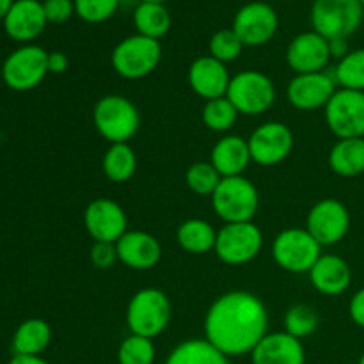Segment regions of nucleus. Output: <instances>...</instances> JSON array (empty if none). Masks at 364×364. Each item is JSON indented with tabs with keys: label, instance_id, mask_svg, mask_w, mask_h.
<instances>
[{
	"label": "nucleus",
	"instance_id": "f257e3e1",
	"mask_svg": "<svg viewBox=\"0 0 364 364\" xmlns=\"http://www.w3.org/2000/svg\"><path fill=\"white\" fill-rule=\"evenodd\" d=\"M269 334V311L251 291L235 290L212 302L205 316V340L228 358L251 355Z\"/></svg>",
	"mask_w": 364,
	"mask_h": 364
},
{
	"label": "nucleus",
	"instance_id": "f03ea898",
	"mask_svg": "<svg viewBox=\"0 0 364 364\" xmlns=\"http://www.w3.org/2000/svg\"><path fill=\"white\" fill-rule=\"evenodd\" d=\"M96 132L110 144L128 142L141 128V112L132 100L121 95H107L92 109Z\"/></svg>",
	"mask_w": 364,
	"mask_h": 364
},
{
	"label": "nucleus",
	"instance_id": "7ed1b4c3",
	"mask_svg": "<svg viewBox=\"0 0 364 364\" xmlns=\"http://www.w3.org/2000/svg\"><path fill=\"white\" fill-rule=\"evenodd\" d=\"M173 306L166 291L159 288H142L135 291L127 306V326L130 334L155 340L167 329Z\"/></svg>",
	"mask_w": 364,
	"mask_h": 364
},
{
	"label": "nucleus",
	"instance_id": "20e7f679",
	"mask_svg": "<svg viewBox=\"0 0 364 364\" xmlns=\"http://www.w3.org/2000/svg\"><path fill=\"white\" fill-rule=\"evenodd\" d=\"M212 206L224 224L252 223L259 206L258 188L245 176L223 178L212 196Z\"/></svg>",
	"mask_w": 364,
	"mask_h": 364
},
{
	"label": "nucleus",
	"instance_id": "39448f33",
	"mask_svg": "<svg viewBox=\"0 0 364 364\" xmlns=\"http://www.w3.org/2000/svg\"><path fill=\"white\" fill-rule=\"evenodd\" d=\"M364 20L361 0H315L311 6L313 31L326 39H348Z\"/></svg>",
	"mask_w": 364,
	"mask_h": 364
},
{
	"label": "nucleus",
	"instance_id": "423d86ee",
	"mask_svg": "<svg viewBox=\"0 0 364 364\" xmlns=\"http://www.w3.org/2000/svg\"><path fill=\"white\" fill-rule=\"evenodd\" d=\"M162 60L160 41L146 36L134 34L116 45L110 55L114 71L127 80H139L156 70Z\"/></svg>",
	"mask_w": 364,
	"mask_h": 364
},
{
	"label": "nucleus",
	"instance_id": "0eeeda50",
	"mask_svg": "<svg viewBox=\"0 0 364 364\" xmlns=\"http://www.w3.org/2000/svg\"><path fill=\"white\" fill-rule=\"evenodd\" d=\"M272 256L277 267L290 274H309L322 256V245L306 228H288L272 242Z\"/></svg>",
	"mask_w": 364,
	"mask_h": 364
},
{
	"label": "nucleus",
	"instance_id": "6e6552de",
	"mask_svg": "<svg viewBox=\"0 0 364 364\" xmlns=\"http://www.w3.org/2000/svg\"><path fill=\"white\" fill-rule=\"evenodd\" d=\"M276 85L269 75L245 70L231 77L226 98L240 116H262L276 102Z\"/></svg>",
	"mask_w": 364,
	"mask_h": 364
},
{
	"label": "nucleus",
	"instance_id": "1a4fd4ad",
	"mask_svg": "<svg viewBox=\"0 0 364 364\" xmlns=\"http://www.w3.org/2000/svg\"><path fill=\"white\" fill-rule=\"evenodd\" d=\"M48 75V52L38 45H21L6 57L2 64V80L18 92L32 91Z\"/></svg>",
	"mask_w": 364,
	"mask_h": 364
},
{
	"label": "nucleus",
	"instance_id": "9d476101",
	"mask_svg": "<svg viewBox=\"0 0 364 364\" xmlns=\"http://www.w3.org/2000/svg\"><path fill=\"white\" fill-rule=\"evenodd\" d=\"M263 247V233L255 223L224 224L217 231L215 255L231 267L245 265L259 255Z\"/></svg>",
	"mask_w": 364,
	"mask_h": 364
},
{
	"label": "nucleus",
	"instance_id": "9b49d317",
	"mask_svg": "<svg viewBox=\"0 0 364 364\" xmlns=\"http://www.w3.org/2000/svg\"><path fill=\"white\" fill-rule=\"evenodd\" d=\"M326 123L338 139L364 137V92L338 89L326 105Z\"/></svg>",
	"mask_w": 364,
	"mask_h": 364
},
{
	"label": "nucleus",
	"instance_id": "f8f14e48",
	"mask_svg": "<svg viewBox=\"0 0 364 364\" xmlns=\"http://www.w3.org/2000/svg\"><path fill=\"white\" fill-rule=\"evenodd\" d=\"M306 230L322 247L336 245L350 230V212L338 199L326 198L311 206L306 217Z\"/></svg>",
	"mask_w": 364,
	"mask_h": 364
},
{
	"label": "nucleus",
	"instance_id": "ddd939ff",
	"mask_svg": "<svg viewBox=\"0 0 364 364\" xmlns=\"http://www.w3.org/2000/svg\"><path fill=\"white\" fill-rule=\"evenodd\" d=\"M252 162L272 167L284 162L294 149L295 137L290 127L281 121H269L256 128L247 139Z\"/></svg>",
	"mask_w": 364,
	"mask_h": 364
},
{
	"label": "nucleus",
	"instance_id": "4468645a",
	"mask_svg": "<svg viewBox=\"0 0 364 364\" xmlns=\"http://www.w3.org/2000/svg\"><path fill=\"white\" fill-rule=\"evenodd\" d=\"M279 18L276 9L265 2H249L238 9L233 31L244 46H263L276 36Z\"/></svg>",
	"mask_w": 364,
	"mask_h": 364
},
{
	"label": "nucleus",
	"instance_id": "2eb2a0df",
	"mask_svg": "<svg viewBox=\"0 0 364 364\" xmlns=\"http://www.w3.org/2000/svg\"><path fill=\"white\" fill-rule=\"evenodd\" d=\"M84 226L95 242L116 244L128 231V217L119 203L98 198L85 206Z\"/></svg>",
	"mask_w": 364,
	"mask_h": 364
},
{
	"label": "nucleus",
	"instance_id": "dca6fc26",
	"mask_svg": "<svg viewBox=\"0 0 364 364\" xmlns=\"http://www.w3.org/2000/svg\"><path fill=\"white\" fill-rule=\"evenodd\" d=\"M336 91L338 82L334 73L316 71V73L295 75L287 87V98L291 107L308 112V110L326 109Z\"/></svg>",
	"mask_w": 364,
	"mask_h": 364
},
{
	"label": "nucleus",
	"instance_id": "f3484780",
	"mask_svg": "<svg viewBox=\"0 0 364 364\" xmlns=\"http://www.w3.org/2000/svg\"><path fill=\"white\" fill-rule=\"evenodd\" d=\"M329 60V39L315 31L295 36L287 48V63L295 75L326 71Z\"/></svg>",
	"mask_w": 364,
	"mask_h": 364
},
{
	"label": "nucleus",
	"instance_id": "a211bd4d",
	"mask_svg": "<svg viewBox=\"0 0 364 364\" xmlns=\"http://www.w3.org/2000/svg\"><path fill=\"white\" fill-rule=\"evenodd\" d=\"M2 21L6 34L21 45H31V41L43 34L48 23L43 2L39 0H14Z\"/></svg>",
	"mask_w": 364,
	"mask_h": 364
},
{
	"label": "nucleus",
	"instance_id": "6ab92c4d",
	"mask_svg": "<svg viewBox=\"0 0 364 364\" xmlns=\"http://www.w3.org/2000/svg\"><path fill=\"white\" fill-rule=\"evenodd\" d=\"M230 82L231 77L226 64L213 59L212 55L198 57L188 68V84L205 102L226 96Z\"/></svg>",
	"mask_w": 364,
	"mask_h": 364
},
{
	"label": "nucleus",
	"instance_id": "aec40b11",
	"mask_svg": "<svg viewBox=\"0 0 364 364\" xmlns=\"http://www.w3.org/2000/svg\"><path fill=\"white\" fill-rule=\"evenodd\" d=\"M117 259L128 269L149 270L159 265L162 258V245L146 231H127L116 242Z\"/></svg>",
	"mask_w": 364,
	"mask_h": 364
},
{
	"label": "nucleus",
	"instance_id": "412c9836",
	"mask_svg": "<svg viewBox=\"0 0 364 364\" xmlns=\"http://www.w3.org/2000/svg\"><path fill=\"white\" fill-rule=\"evenodd\" d=\"M252 364H306V350L302 340L291 334L269 333L251 352Z\"/></svg>",
	"mask_w": 364,
	"mask_h": 364
},
{
	"label": "nucleus",
	"instance_id": "4be33fe9",
	"mask_svg": "<svg viewBox=\"0 0 364 364\" xmlns=\"http://www.w3.org/2000/svg\"><path fill=\"white\" fill-rule=\"evenodd\" d=\"M309 281L318 294L336 297L352 284V269L341 256L322 255L309 270Z\"/></svg>",
	"mask_w": 364,
	"mask_h": 364
},
{
	"label": "nucleus",
	"instance_id": "5701e85b",
	"mask_svg": "<svg viewBox=\"0 0 364 364\" xmlns=\"http://www.w3.org/2000/svg\"><path fill=\"white\" fill-rule=\"evenodd\" d=\"M251 162L249 142L240 135H224L215 142L210 155V164L219 171L223 178L244 176Z\"/></svg>",
	"mask_w": 364,
	"mask_h": 364
},
{
	"label": "nucleus",
	"instance_id": "b1692460",
	"mask_svg": "<svg viewBox=\"0 0 364 364\" xmlns=\"http://www.w3.org/2000/svg\"><path fill=\"white\" fill-rule=\"evenodd\" d=\"M52 343V327L41 318H28L13 334L14 355H41Z\"/></svg>",
	"mask_w": 364,
	"mask_h": 364
},
{
	"label": "nucleus",
	"instance_id": "393cba45",
	"mask_svg": "<svg viewBox=\"0 0 364 364\" xmlns=\"http://www.w3.org/2000/svg\"><path fill=\"white\" fill-rule=\"evenodd\" d=\"M329 167L341 178L364 174V137L338 139L329 151Z\"/></svg>",
	"mask_w": 364,
	"mask_h": 364
},
{
	"label": "nucleus",
	"instance_id": "a878e982",
	"mask_svg": "<svg viewBox=\"0 0 364 364\" xmlns=\"http://www.w3.org/2000/svg\"><path fill=\"white\" fill-rule=\"evenodd\" d=\"M164 364H231L230 358L217 350L205 338H191L171 350Z\"/></svg>",
	"mask_w": 364,
	"mask_h": 364
},
{
	"label": "nucleus",
	"instance_id": "bb28decb",
	"mask_svg": "<svg viewBox=\"0 0 364 364\" xmlns=\"http://www.w3.org/2000/svg\"><path fill=\"white\" fill-rule=\"evenodd\" d=\"M176 242L191 255H206L215 249L217 231L208 220L188 219L178 226Z\"/></svg>",
	"mask_w": 364,
	"mask_h": 364
},
{
	"label": "nucleus",
	"instance_id": "cd10ccee",
	"mask_svg": "<svg viewBox=\"0 0 364 364\" xmlns=\"http://www.w3.org/2000/svg\"><path fill=\"white\" fill-rule=\"evenodd\" d=\"M103 174L112 183H124L137 171V155L128 142L110 144L103 155Z\"/></svg>",
	"mask_w": 364,
	"mask_h": 364
},
{
	"label": "nucleus",
	"instance_id": "c85d7f7f",
	"mask_svg": "<svg viewBox=\"0 0 364 364\" xmlns=\"http://www.w3.org/2000/svg\"><path fill=\"white\" fill-rule=\"evenodd\" d=\"M134 25L137 34L159 41L169 32L171 14L164 4L141 2L134 9Z\"/></svg>",
	"mask_w": 364,
	"mask_h": 364
},
{
	"label": "nucleus",
	"instance_id": "c756f323",
	"mask_svg": "<svg viewBox=\"0 0 364 364\" xmlns=\"http://www.w3.org/2000/svg\"><path fill=\"white\" fill-rule=\"evenodd\" d=\"M203 123L208 130L217 132V134H226L235 127L238 119V110L235 109L233 103L223 96V98L210 100L203 107Z\"/></svg>",
	"mask_w": 364,
	"mask_h": 364
},
{
	"label": "nucleus",
	"instance_id": "7c9ffc66",
	"mask_svg": "<svg viewBox=\"0 0 364 364\" xmlns=\"http://www.w3.org/2000/svg\"><path fill=\"white\" fill-rule=\"evenodd\" d=\"M334 78L341 89L364 92V48L350 50L348 55L338 60Z\"/></svg>",
	"mask_w": 364,
	"mask_h": 364
},
{
	"label": "nucleus",
	"instance_id": "2f4dec72",
	"mask_svg": "<svg viewBox=\"0 0 364 364\" xmlns=\"http://www.w3.org/2000/svg\"><path fill=\"white\" fill-rule=\"evenodd\" d=\"M320 326V316L311 306L308 304H294L288 308L284 315V333L291 334L297 340L315 334V331Z\"/></svg>",
	"mask_w": 364,
	"mask_h": 364
},
{
	"label": "nucleus",
	"instance_id": "473e14b6",
	"mask_svg": "<svg viewBox=\"0 0 364 364\" xmlns=\"http://www.w3.org/2000/svg\"><path fill=\"white\" fill-rule=\"evenodd\" d=\"M156 358V348L153 340L139 334H130L121 341L117 348L119 364H153Z\"/></svg>",
	"mask_w": 364,
	"mask_h": 364
},
{
	"label": "nucleus",
	"instance_id": "72a5a7b5",
	"mask_svg": "<svg viewBox=\"0 0 364 364\" xmlns=\"http://www.w3.org/2000/svg\"><path fill=\"white\" fill-rule=\"evenodd\" d=\"M185 181H187V187L194 194L212 198L213 192L217 191L219 183L223 181V176L210 162H196L185 173Z\"/></svg>",
	"mask_w": 364,
	"mask_h": 364
},
{
	"label": "nucleus",
	"instance_id": "f704fd0d",
	"mask_svg": "<svg viewBox=\"0 0 364 364\" xmlns=\"http://www.w3.org/2000/svg\"><path fill=\"white\" fill-rule=\"evenodd\" d=\"M210 55L213 59L220 60V63L228 64L233 63L240 57L242 50H244V45L238 39V36L235 34L233 28H223V31H217L215 34L210 38L208 43Z\"/></svg>",
	"mask_w": 364,
	"mask_h": 364
},
{
	"label": "nucleus",
	"instance_id": "c9c22d12",
	"mask_svg": "<svg viewBox=\"0 0 364 364\" xmlns=\"http://www.w3.org/2000/svg\"><path fill=\"white\" fill-rule=\"evenodd\" d=\"M75 13L87 23H103L119 9V0H73Z\"/></svg>",
	"mask_w": 364,
	"mask_h": 364
},
{
	"label": "nucleus",
	"instance_id": "e433bc0d",
	"mask_svg": "<svg viewBox=\"0 0 364 364\" xmlns=\"http://www.w3.org/2000/svg\"><path fill=\"white\" fill-rule=\"evenodd\" d=\"M89 256H91L92 267L100 270L112 269L116 262H119L117 259L116 244H110V242H95Z\"/></svg>",
	"mask_w": 364,
	"mask_h": 364
},
{
	"label": "nucleus",
	"instance_id": "4c0bfd02",
	"mask_svg": "<svg viewBox=\"0 0 364 364\" xmlns=\"http://www.w3.org/2000/svg\"><path fill=\"white\" fill-rule=\"evenodd\" d=\"M45 16L48 23H64L75 13L73 0H45L43 2Z\"/></svg>",
	"mask_w": 364,
	"mask_h": 364
},
{
	"label": "nucleus",
	"instance_id": "58836bf2",
	"mask_svg": "<svg viewBox=\"0 0 364 364\" xmlns=\"http://www.w3.org/2000/svg\"><path fill=\"white\" fill-rule=\"evenodd\" d=\"M348 313H350L352 322H354L355 326L361 327V329H364V288L355 291L354 297L350 299Z\"/></svg>",
	"mask_w": 364,
	"mask_h": 364
},
{
	"label": "nucleus",
	"instance_id": "ea45409f",
	"mask_svg": "<svg viewBox=\"0 0 364 364\" xmlns=\"http://www.w3.org/2000/svg\"><path fill=\"white\" fill-rule=\"evenodd\" d=\"M70 66V59L63 52H50L48 53V73L63 75Z\"/></svg>",
	"mask_w": 364,
	"mask_h": 364
},
{
	"label": "nucleus",
	"instance_id": "a19ab883",
	"mask_svg": "<svg viewBox=\"0 0 364 364\" xmlns=\"http://www.w3.org/2000/svg\"><path fill=\"white\" fill-rule=\"evenodd\" d=\"M329 52H331V59L341 60L345 55H348V53H350L348 39H343V38L329 39Z\"/></svg>",
	"mask_w": 364,
	"mask_h": 364
},
{
	"label": "nucleus",
	"instance_id": "79ce46f5",
	"mask_svg": "<svg viewBox=\"0 0 364 364\" xmlns=\"http://www.w3.org/2000/svg\"><path fill=\"white\" fill-rule=\"evenodd\" d=\"M7 364H48L41 355H13Z\"/></svg>",
	"mask_w": 364,
	"mask_h": 364
},
{
	"label": "nucleus",
	"instance_id": "37998d69",
	"mask_svg": "<svg viewBox=\"0 0 364 364\" xmlns=\"http://www.w3.org/2000/svg\"><path fill=\"white\" fill-rule=\"evenodd\" d=\"M13 4H14V0H0V20H4V18H6V14L9 13V9Z\"/></svg>",
	"mask_w": 364,
	"mask_h": 364
},
{
	"label": "nucleus",
	"instance_id": "c03bdc74",
	"mask_svg": "<svg viewBox=\"0 0 364 364\" xmlns=\"http://www.w3.org/2000/svg\"><path fill=\"white\" fill-rule=\"evenodd\" d=\"M141 4V0H119V7H137Z\"/></svg>",
	"mask_w": 364,
	"mask_h": 364
},
{
	"label": "nucleus",
	"instance_id": "a18cd8bd",
	"mask_svg": "<svg viewBox=\"0 0 364 364\" xmlns=\"http://www.w3.org/2000/svg\"><path fill=\"white\" fill-rule=\"evenodd\" d=\"M141 2H153V4H166L169 0H141Z\"/></svg>",
	"mask_w": 364,
	"mask_h": 364
},
{
	"label": "nucleus",
	"instance_id": "49530a36",
	"mask_svg": "<svg viewBox=\"0 0 364 364\" xmlns=\"http://www.w3.org/2000/svg\"><path fill=\"white\" fill-rule=\"evenodd\" d=\"M358 364H364V352H363L361 358H359V363H358Z\"/></svg>",
	"mask_w": 364,
	"mask_h": 364
},
{
	"label": "nucleus",
	"instance_id": "de8ad7c7",
	"mask_svg": "<svg viewBox=\"0 0 364 364\" xmlns=\"http://www.w3.org/2000/svg\"><path fill=\"white\" fill-rule=\"evenodd\" d=\"M361 4H363V7H364V0H361Z\"/></svg>",
	"mask_w": 364,
	"mask_h": 364
}]
</instances>
